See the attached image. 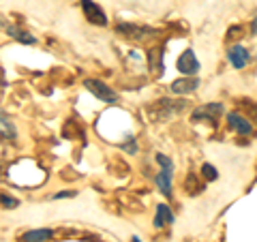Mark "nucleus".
I'll return each instance as SVG.
<instances>
[{
    "instance_id": "18",
    "label": "nucleus",
    "mask_w": 257,
    "mask_h": 242,
    "mask_svg": "<svg viewBox=\"0 0 257 242\" xmlns=\"http://www.w3.org/2000/svg\"><path fill=\"white\" fill-rule=\"evenodd\" d=\"M133 242H140V238H138V236H133Z\"/></svg>"
},
{
    "instance_id": "4",
    "label": "nucleus",
    "mask_w": 257,
    "mask_h": 242,
    "mask_svg": "<svg viewBox=\"0 0 257 242\" xmlns=\"http://www.w3.org/2000/svg\"><path fill=\"white\" fill-rule=\"evenodd\" d=\"M223 114V105L221 103H208V105H202L193 111V120L195 123H202V120H216Z\"/></svg>"
},
{
    "instance_id": "7",
    "label": "nucleus",
    "mask_w": 257,
    "mask_h": 242,
    "mask_svg": "<svg viewBox=\"0 0 257 242\" xmlns=\"http://www.w3.org/2000/svg\"><path fill=\"white\" fill-rule=\"evenodd\" d=\"M227 58H229V62H231V67H236V69H244L246 64H248V52L244 50L242 45H234V47L229 50Z\"/></svg>"
},
{
    "instance_id": "14",
    "label": "nucleus",
    "mask_w": 257,
    "mask_h": 242,
    "mask_svg": "<svg viewBox=\"0 0 257 242\" xmlns=\"http://www.w3.org/2000/svg\"><path fill=\"white\" fill-rule=\"evenodd\" d=\"M0 204H3L5 208H15L20 201L15 199V197H9V195H0Z\"/></svg>"
},
{
    "instance_id": "17",
    "label": "nucleus",
    "mask_w": 257,
    "mask_h": 242,
    "mask_svg": "<svg viewBox=\"0 0 257 242\" xmlns=\"http://www.w3.org/2000/svg\"><path fill=\"white\" fill-rule=\"evenodd\" d=\"M253 32H255V35H257V20L253 22Z\"/></svg>"
},
{
    "instance_id": "6",
    "label": "nucleus",
    "mask_w": 257,
    "mask_h": 242,
    "mask_svg": "<svg viewBox=\"0 0 257 242\" xmlns=\"http://www.w3.org/2000/svg\"><path fill=\"white\" fill-rule=\"evenodd\" d=\"M199 88V79L195 75H187L182 79H176L172 84V92L174 94H189V92H195Z\"/></svg>"
},
{
    "instance_id": "15",
    "label": "nucleus",
    "mask_w": 257,
    "mask_h": 242,
    "mask_svg": "<svg viewBox=\"0 0 257 242\" xmlns=\"http://www.w3.org/2000/svg\"><path fill=\"white\" fill-rule=\"evenodd\" d=\"M157 161H159L161 169H174V163H172V161L167 159L165 155H157Z\"/></svg>"
},
{
    "instance_id": "8",
    "label": "nucleus",
    "mask_w": 257,
    "mask_h": 242,
    "mask_svg": "<svg viewBox=\"0 0 257 242\" xmlns=\"http://www.w3.org/2000/svg\"><path fill=\"white\" fill-rule=\"evenodd\" d=\"M172 172H174V169H161V172L157 174V178H155L157 189L163 193L165 197L172 195Z\"/></svg>"
},
{
    "instance_id": "9",
    "label": "nucleus",
    "mask_w": 257,
    "mask_h": 242,
    "mask_svg": "<svg viewBox=\"0 0 257 242\" xmlns=\"http://www.w3.org/2000/svg\"><path fill=\"white\" fill-rule=\"evenodd\" d=\"M174 223V212L170 210L167 204H159L157 206V216H155V225L157 227H163V225Z\"/></svg>"
},
{
    "instance_id": "1",
    "label": "nucleus",
    "mask_w": 257,
    "mask_h": 242,
    "mask_svg": "<svg viewBox=\"0 0 257 242\" xmlns=\"http://www.w3.org/2000/svg\"><path fill=\"white\" fill-rule=\"evenodd\" d=\"M84 86L96 96V99H101L105 103H116V99H118V94L111 90V86H107L105 82H101V79H86Z\"/></svg>"
},
{
    "instance_id": "11",
    "label": "nucleus",
    "mask_w": 257,
    "mask_h": 242,
    "mask_svg": "<svg viewBox=\"0 0 257 242\" xmlns=\"http://www.w3.org/2000/svg\"><path fill=\"white\" fill-rule=\"evenodd\" d=\"M118 32H122L124 37H131V39H142L144 35H146V28H140V26H133V24H120V26H116Z\"/></svg>"
},
{
    "instance_id": "3",
    "label": "nucleus",
    "mask_w": 257,
    "mask_h": 242,
    "mask_svg": "<svg viewBox=\"0 0 257 242\" xmlns=\"http://www.w3.org/2000/svg\"><path fill=\"white\" fill-rule=\"evenodd\" d=\"M82 11H84V15L88 18V22L96 24V26H105V24H107L105 11H103L99 5H94L92 0H82Z\"/></svg>"
},
{
    "instance_id": "12",
    "label": "nucleus",
    "mask_w": 257,
    "mask_h": 242,
    "mask_svg": "<svg viewBox=\"0 0 257 242\" xmlns=\"http://www.w3.org/2000/svg\"><path fill=\"white\" fill-rule=\"evenodd\" d=\"M7 30H9V35H11L13 39H18V41H22V43H28V45H35V43H37L35 37H30L28 32H24V30H18L15 26H7Z\"/></svg>"
},
{
    "instance_id": "13",
    "label": "nucleus",
    "mask_w": 257,
    "mask_h": 242,
    "mask_svg": "<svg viewBox=\"0 0 257 242\" xmlns=\"http://www.w3.org/2000/svg\"><path fill=\"white\" fill-rule=\"evenodd\" d=\"M202 174H204L206 180H216V178H219V172H216V167L210 165V163H204L202 165Z\"/></svg>"
},
{
    "instance_id": "16",
    "label": "nucleus",
    "mask_w": 257,
    "mask_h": 242,
    "mask_svg": "<svg viewBox=\"0 0 257 242\" xmlns=\"http://www.w3.org/2000/svg\"><path fill=\"white\" fill-rule=\"evenodd\" d=\"M75 193H67V191H62V193H56L54 199H62V197H73Z\"/></svg>"
},
{
    "instance_id": "2",
    "label": "nucleus",
    "mask_w": 257,
    "mask_h": 242,
    "mask_svg": "<svg viewBox=\"0 0 257 242\" xmlns=\"http://www.w3.org/2000/svg\"><path fill=\"white\" fill-rule=\"evenodd\" d=\"M178 71L182 75H197L199 71V60L193 50H184L178 58Z\"/></svg>"
},
{
    "instance_id": "5",
    "label": "nucleus",
    "mask_w": 257,
    "mask_h": 242,
    "mask_svg": "<svg viewBox=\"0 0 257 242\" xmlns=\"http://www.w3.org/2000/svg\"><path fill=\"white\" fill-rule=\"evenodd\" d=\"M227 125H229V129H234V131L240 133V135H251L253 133L251 120L244 118L242 114H238V111H231V114H227Z\"/></svg>"
},
{
    "instance_id": "10",
    "label": "nucleus",
    "mask_w": 257,
    "mask_h": 242,
    "mask_svg": "<svg viewBox=\"0 0 257 242\" xmlns=\"http://www.w3.org/2000/svg\"><path fill=\"white\" fill-rule=\"evenodd\" d=\"M52 229H30L24 233V242H45V240H52Z\"/></svg>"
},
{
    "instance_id": "19",
    "label": "nucleus",
    "mask_w": 257,
    "mask_h": 242,
    "mask_svg": "<svg viewBox=\"0 0 257 242\" xmlns=\"http://www.w3.org/2000/svg\"><path fill=\"white\" fill-rule=\"evenodd\" d=\"M0 24H3V20H0Z\"/></svg>"
}]
</instances>
